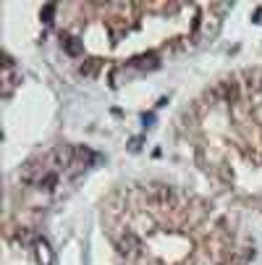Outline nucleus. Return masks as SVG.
I'll use <instances>...</instances> for the list:
<instances>
[{
	"instance_id": "9d476101",
	"label": "nucleus",
	"mask_w": 262,
	"mask_h": 265,
	"mask_svg": "<svg viewBox=\"0 0 262 265\" xmlns=\"http://www.w3.org/2000/svg\"><path fill=\"white\" fill-rule=\"evenodd\" d=\"M53 13H55V6L48 3L45 8H42V21H45V24H53Z\"/></svg>"
},
{
	"instance_id": "6e6552de",
	"label": "nucleus",
	"mask_w": 262,
	"mask_h": 265,
	"mask_svg": "<svg viewBox=\"0 0 262 265\" xmlns=\"http://www.w3.org/2000/svg\"><path fill=\"white\" fill-rule=\"evenodd\" d=\"M95 69H97V60H95V58H90V60H84V63H81V69H79V71H81L84 76H92V74H95Z\"/></svg>"
},
{
	"instance_id": "1a4fd4ad",
	"label": "nucleus",
	"mask_w": 262,
	"mask_h": 265,
	"mask_svg": "<svg viewBox=\"0 0 262 265\" xmlns=\"http://www.w3.org/2000/svg\"><path fill=\"white\" fill-rule=\"evenodd\" d=\"M37 247H39V260L45 257V265H50V262H53V255H50V250H48V241L42 239V241H39Z\"/></svg>"
},
{
	"instance_id": "7ed1b4c3",
	"label": "nucleus",
	"mask_w": 262,
	"mask_h": 265,
	"mask_svg": "<svg viewBox=\"0 0 262 265\" xmlns=\"http://www.w3.org/2000/svg\"><path fill=\"white\" fill-rule=\"evenodd\" d=\"M217 95H221L223 103L233 105V103L242 100V84L236 81V76H228V79H223L221 84H217Z\"/></svg>"
},
{
	"instance_id": "f257e3e1",
	"label": "nucleus",
	"mask_w": 262,
	"mask_h": 265,
	"mask_svg": "<svg viewBox=\"0 0 262 265\" xmlns=\"http://www.w3.org/2000/svg\"><path fill=\"white\" fill-rule=\"evenodd\" d=\"M74 155H76V150L71 145H58V147L50 150L45 163L53 166V168H66V166H74Z\"/></svg>"
},
{
	"instance_id": "0eeeda50",
	"label": "nucleus",
	"mask_w": 262,
	"mask_h": 265,
	"mask_svg": "<svg viewBox=\"0 0 262 265\" xmlns=\"http://www.w3.org/2000/svg\"><path fill=\"white\" fill-rule=\"evenodd\" d=\"M131 66H142V69H155V66H158V55H155V53L137 55L134 60H131Z\"/></svg>"
},
{
	"instance_id": "423d86ee",
	"label": "nucleus",
	"mask_w": 262,
	"mask_h": 265,
	"mask_svg": "<svg viewBox=\"0 0 262 265\" xmlns=\"http://www.w3.org/2000/svg\"><path fill=\"white\" fill-rule=\"evenodd\" d=\"M244 79H247V87L252 92H259L262 90V69H249L247 74H244Z\"/></svg>"
},
{
	"instance_id": "39448f33",
	"label": "nucleus",
	"mask_w": 262,
	"mask_h": 265,
	"mask_svg": "<svg viewBox=\"0 0 262 265\" xmlns=\"http://www.w3.org/2000/svg\"><path fill=\"white\" fill-rule=\"evenodd\" d=\"M60 45L69 55H81V42L76 37H71V34H60Z\"/></svg>"
},
{
	"instance_id": "20e7f679",
	"label": "nucleus",
	"mask_w": 262,
	"mask_h": 265,
	"mask_svg": "<svg viewBox=\"0 0 262 265\" xmlns=\"http://www.w3.org/2000/svg\"><path fill=\"white\" fill-rule=\"evenodd\" d=\"M116 247H118V252H121L123 257H128V260H131V257H137V255H139V250H142V244H139V239H137V234H134V231H126V234L118 239V244H116Z\"/></svg>"
},
{
	"instance_id": "f03ea898",
	"label": "nucleus",
	"mask_w": 262,
	"mask_h": 265,
	"mask_svg": "<svg viewBox=\"0 0 262 265\" xmlns=\"http://www.w3.org/2000/svg\"><path fill=\"white\" fill-rule=\"evenodd\" d=\"M147 197H149L155 205H163V208H168V205L176 202V192H173V187H168V184H152V187L147 189Z\"/></svg>"
}]
</instances>
